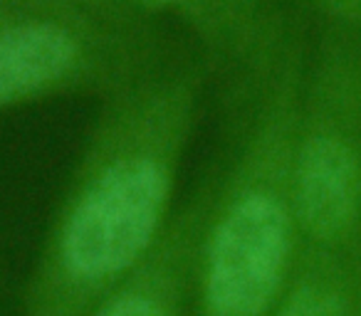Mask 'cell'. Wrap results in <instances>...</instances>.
I'll return each instance as SVG.
<instances>
[{"label": "cell", "instance_id": "cell-1", "mask_svg": "<svg viewBox=\"0 0 361 316\" xmlns=\"http://www.w3.org/2000/svg\"><path fill=\"white\" fill-rule=\"evenodd\" d=\"M292 225L270 193H247L218 220L198 274L201 316H270L285 294Z\"/></svg>", "mask_w": 361, "mask_h": 316}, {"label": "cell", "instance_id": "cell-2", "mask_svg": "<svg viewBox=\"0 0 361 316\" xmlns=\"http://www.w3.org/2000/svg\"><path fill=\"white\" fill-rule=\"evenodd\" d=\"M297 217L307 235L336 242L351 230L361 206V161L339 136H312L295 168Z\"/></svg>", "mask_w": 361, "mask_h": 316}, {"label": "cell", "instance_id": "cell-3", "mask_svg": "<svg viewBox=\"0 0 361 316\" xmlns=\"http://www.w3.org/2000/svg\"><path fill=\"white\" fill-rule=\"evenodd\" d=\"M75 52L70 32L47 23L0 32V104L60 80Z\"/></svg>", "mask_w": 361, "mask_h": 316}, {"label": "cell", "instance_id": "cell-5", "mask_svg": "<svg viewBox=\"0 0 361 316\" xmlns=\"http://www.w3.org/2000/svg\"><path fill=\"white\" fill-rule=\"evenodd\" d=\"M270 316H351V291L341 270L314 265L280 296Z\"/></svg>", "mask_w": 361, "mask_h": 316}, {"label": "cell", "instance_id": "cell-4", "mask_svg": "<svg viewBox=\"0 0 361 316\" xmlns=\"http://www.w3.org/2000/svg\"><path fill=\"white\" fill-rule=\"evenodd\" d=\"M180 247H164L121 282L90 316H186V265Z\"/></svg>", "mask_w": 361, "mask_h": 316}, {"label": "cell", "instance_id": "cell-7", "mask_svg": "<svg viewBox=\"0 0 361 316\" xmlns=\"http://www.w3.org/2000/svg\"><path fill=\"white\" fill-rule=\"evenodd\" d=\"M359 316H361V304H359Z\"/></svg>", "mask_w": 361, "mask_h": 316}, {"label": "cell", "instance_id": "cell-6", "mask_svg": "<svg viewBox=\"0 0 361 316\" xmlns=\"http://www.w3.org/2000/svg\"><path fill=\"white\" fill-rule=\"evenodd\" d=\"M141 3H146V6H176V3H183V0H141Z\"/></svg>", "mask_w": 361, "mask_h": 316}]
</instances>
